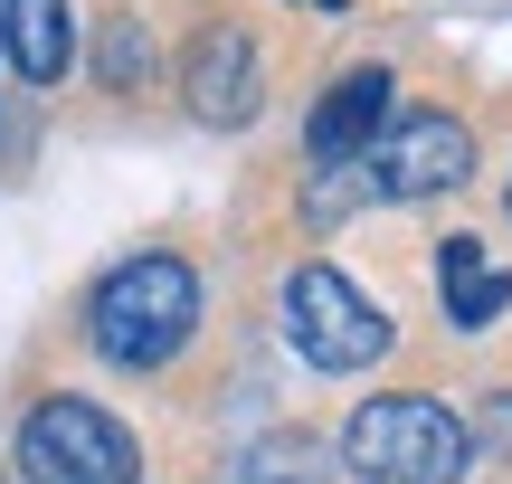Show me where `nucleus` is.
<instances>
[{
	"mask_svg": "<svg viewBox=\"0 0 512 484\" xmlns=\"http://www.w3.org/2000/svg\"><path fill=\"white\" fill-rule=\"evenodd\" d=\"M285 342L313 371H370V361H389V314L342 266H294L285 276Z\"/></svg>",
	"mask_w": 512,
	"mask_h": 484,
	"instance_id": "nucleus-3",
	"label": "nucleus"
},
{
	"mask_svg": "<svg viewBox=\"0 0 512 484\" xmlns=\"http://www.w3.org/2000/svg\"><path fill=\"white\" fill-rule=\"evenodd\" d=\"M181 105L200 114L209 133L256 124V105H266V57H256V38L238 29V19H209V29L181 48Z\"/></svg>",
	"mask_w": 512,
	"mask_h": 484,
	"instance_id": "nucleus-6",
	"label": "nucleus"
},
{
	"mask_svg": "<svg viewBox=\"0 0 512 484\" xmlns=\"http://www.w3.org/2000/svg\"><path fill=\"white\" fill-rule=\"evenodd\" d=\"M389 114H399V76L389 67H342L323 86V105H313V124H304L313 171H361V152L380 143Z\"/></svg>",
	"mask_w": 512,
	"mask_h": 484,
	"instance_id": "nucleus-7",
	"label": "nucleus"
},
{
	"mask_svg": "<svg viewBox=\"0 0 512 484\" xmlns=\"http://www.w3.org/2000/svg\"><path fill=\"white\" fill-rule=\"evenodd\" d=\"M0 38H10V67L29 76V86H57L76 57V19L67 0H0Z\"/></svg>",
	"mask_w": 512,
	"mask_h": 484,
	"instance_id": "nucleus-8",
	"label": "nucleus"
},
{
	"mask_svg": "<svg viewBox=\"0 0 512 484\" xmlns=\"http://www.w3.org/2000/svg\"><path fill=\"white\" fill-rule=\"evenodd\" d=\"M19 475L29 484H143V447L95 399H38L29 428H19Z\"/></svg>",
	"mask_w": 512,
	"mask_h": 484,
	"instance_id": "nucleus-4",
	"label": "nucleus"
},
{
	"mask_svg": "<svg viewBox=\"0 0 512 484\" xmlns=\"http://www.w3.org/2000/svg\"><path fill=\"white\" fill-rule=\"evenodd\" d=\"M342 456L361 484H465L475 475V437L446 399H418V390H389V399H361L342 418Z\"/></svg>",
	"mask_w": 512,
	"mask_h": 484,
	"instance_id": "nucleus-2",
	"label": "nucleus"
},
{
	"mask_svg": "<svg viewBox=\"0 0 512 484\" xmlns=\"http://www.w3.org/2000/svg\"><path fill=\"white\" fill-rule=\"evenodd\" d=\"M465 171H475V133L456 124V114H389L380 143L361 152V181L380 190V200H437V190H456Z\"/></svg>",
	"mask_w": 512,
	"mask_h": 484,
	"instance_id": "nucleus-5",
	"label": "nucleus"
},
{
	"mask_svg": "<svg viewBox=\"0 0 512 484\" xmlns=\"http://www.w3.org/2000/svg\"><path fill=\"white\" fill-rule=\"evenodd\" d=\"M86 333H95V352H105L114 371H162V361L200 333V276H190L181 257H162V247H152V257H124L95 285Z\"/></svg>",
	"mask_w": 512,
	"mask_h": 484,
	"instance_id": "nucleus-1",
	"label": "nucleus"
},
{
	"mask_svg": "<svg viewBox=\"0 0 512 484\" xmlns=\"http://www.w3.org/2000/svg\"><path fill=\"white\" fill-rule=\"evenodd\" d=\"M304 484L313 475V447H304V437H266V447H256V466H247V484Z\"/></svg>",
	"mask_w": 512,
	"mask_h": 484,
	"instance_id": "nucleus-11",
	"label": "nucleus"
},
{
	"mask_svg": "<svg viewBox=\"0 0 512 484\" xmlns=\"http://www.w3.org/2000/svg\"><path fill=\"white\" fill-rule=\"evenodd\" d=\"M503 209H512V181H503Z\"/></svg>",
	"mask_w": 512,
	"mask_h": 484,
	"instance_id": "nucleus-13",
	"label": "nucleus"
},
{
	"mask_svg": "<svg viewBox=\"0 0 512 484\" xmlns=\"http://www.w3.org/2000/svg\"><path fill=\"white\" fill-rule=\"evenodd\" d=\"M437 285H446V314H456L465 333H484L494 314H512V276H503V266H484L475 238H446L437 247Z\"/></svg>",
	"mask_w": 512,
	"mask_h": 484,
	"instance_id": "nucleus-9",
	"label": "nucleus"
},
{
	"mask_svg": "<svg viewBox=\"0 0 512 484\" xmlns=\"http://www.w3.org/2000/svg\"><path fill=\"white\" fill-rule=\"evenodd\" d=\"M313 10H351V0H313Z\"/></svg>",
	"mask_w": 512,
	"mask_h": 484,
	"instance_id": "nucleus-12",
	"label": "nucleus"
},
{
	"mask_svg": "<svg viewBox=\"0 0 512 484\" xmlns=\"http://www.w3.org/2000/svg\"><path fill=\"white\" fill-rule=\"evenodd\" d=\"M95 76L105 86H152V19L143 10H114L95 29Z\"/></svg>",
	"mask_w": 512,
	"mask_h": 484,
	"instance_id": "nucleus-10",
	"label": "nucleus"
}]
</instances>
